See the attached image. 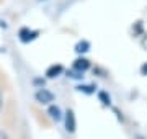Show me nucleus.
<instances>
[{
    "instance_id": "1",
    "label": "nucleus",
    "mask_w": 147,
    "mask_h": 139,
    "mask_svg": "<svg viewBox=\"0 0 147 139\" xmlns=\"http://www.w3.org/2000/svg\"><path fill=\"white\" fill-rule=\"evenodd\" d=\"M34 96H36L38 102L42 103V105H49L51 102H54V93L49 92V90H46V88H39Z\"/></svg>"
},
{
    "instance_id": "4",
    "label": "nucleus",
    "mask_w": 147,
    "mask_h": 139,
    "mask_svg": "<svg viewBox=\"0 0 147 139\" xmlns=\"http://www.w3.org/2000/svg\"><path fill=\"white\" fill-rule=\"evenodd\" d=\"M88 67H90V62L87 61V59H77V61L74 62V69L79 70L80 74H82V72H85Z\"/></svg>"
},
{
    "instance_id": "3",
    "label": "nucleus",
    "mask_w": 147,
    "mask_h": 139,
    "mask_svg": "<svg viewBox=\"0 0 147 139\" xmlns=\"http://www.w3.org/2000/svg\"><path fill=\"white\" fill-rule=\"evenodd\" d=\"M65 129H67L69 133L75 131V115H74L72 110H69L67 116H65Z\"/></svg>"
},
{
    "instance_id": "10",
    "label": "nucleus",
    "mask_w": 147,
    "mask_h": 139,
    "mask_svg": "<svg viewBox=\"0 0 147 139\" xmlns=\"http://www.w3.org/2000/svg\"><path fill=\"white\" fill-rule=\"evenodd\" d=\"M0 107H2V100H0Z\"/></svg>"
},
{
    "instance_id": "9",
    "label": "nucleus",
    "mask_w": 147,
    "mask_h": 139,
    "mask_svg": "<svg viewBox=\"0 0 147 139\" xmlns=\"http://www.w3.org/2000/svg\"><path fill=\"white\" fill-rule=\"evenodd\" d=\"M0 139H8V136H7L5 133H2V131H0Z\"/></svg>"
},
{
    "instance_id": "2",
    "label": "nucleus",
    "mask_w": 147,
    "mask_h": 139,
    "mask_svg": "<svg viewBox=\"0 0 147 139\" xmlns=\"http://www.w3.org/2000/svg\"><path fill=\"white\" fill-rule=\"evenodd\" d=\"M36 36H38V31H33V30H28V28H23V30L20 31V39L23 41V43L33 41Z\"/></svg>"
},
{
    "instance_id": "7",
    "label": "nucleus",
    "mask_w": 147,
    "mask_h": 139,
    "mask_svg": "<svg viewBox=\"0 0 147 139\" xmlns=\"http://www.w3.org/2000/svg\"><path fill=\"white\" fill-rule=\"evenodd\" d=\"M88 48H90V44L87 43V41H82V43H79L75 46V51H77V53H87Z\"/></svg>"
},
{
    "instance_id": "8",
    "label": "nucleus",
    "mask_w": 147,
    "mask_h": 139,
    "mask_svg": "<svg viewBox=\"0 0 147 139\" xmlns=\"http://www.w3.org/2000/svg\"><path fill=\"white\" fill-rule=\"evenodd\" d=\"M142 46H144V48L147 49V34H146V38H144V39H142Z\"/></svg>"
},
{
    "instance_id": "6",
    "label": "nucleus",
    "mask_w": 147,
    "mask_h": 139,
    "mask_svg": "<svg viewBox=\"0 0 147 139\" xmlns=\"http://www.w3.org/2000/svg\"><path fill=\"white\" fill-rule=\"evenodd\" d=\"M49 115H51V118H53V119L59 121V119H61V110H59V107L51 105V107H49Z\"/></svg>"
},
{
    "instance_id": "5",
    "label": "nucleus",
    "mask_w": 147,
    "mask_h": 139,
    "mask_svg": "<svg viewBox=\"0 0 147 139\" xmlns=\"http://www.w3.org/2000/svg\"><path fill=\"white\" fill-rule=\"evenodd\" d=\"M62 72V65H51L49 69H47V72H46V75L49 77V79H53V77H57L59 74Z\"/></svg>"
}]
</instances>
